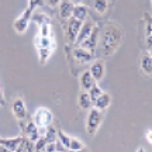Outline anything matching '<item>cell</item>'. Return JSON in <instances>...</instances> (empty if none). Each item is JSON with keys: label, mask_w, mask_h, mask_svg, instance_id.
Wrapping results in <instances>:
<instances>
[{"label": "cell", "mask_w": 152, "mask_h": 152, "mask_svg": "<svg viewBox=\"0 0 152 152\" xmlns=\"http://www.w3.org/2000/svg\"><path fill=\"white\" fill-rule=\"evenodd\" d=\"M27 1H28V7L33 11L35 10L37 7H44V4H45L44 0H27Z\"/></svg>", "instance_id": "obj_27"}, {"label": "cell", "mask_w": 152, "mask_h": 152, "mask_svg": "<svg viewBox=\"0 0 152 152\" xmlns=\"http://www.w3.org/2000/svg\"><path fill=\"white\" fill-rule=\"evenodd\" d=\"M0 106H6V100H4V94H3V92H0Z\"/></svg>", "instance_id": "obj_34"}, {"label": "cell", "mask_w": 152, "mask_h": 152, "mask_svg": "<svg viewBox=\"0 0 152 152\" xmlns=\"http://www.w3.org/2000/svg\"><path fill=\"white\" fill-rule=\"evenodd\" d=\"M45 152H55L56 151V147H55V142H47V145H45Z\"/></svg>", "instance_id": "obj_29"}, {"label": "cell", "mask_w": 152, "mask_h": 152, "mask_svg": "<svg viewBox=\"0 0 152 152\" xmlns=\"http://www.w3.org/2000/svg\"><path fill=\"white\" fill-rule=\"evenodd\" d=\"M71 1L73 3V4H83L86 0H71Z\"/></svg>", "instance_id": "obj_35"}, {"label": "cell", "mask_w": 152, "mask_h": 152, "mask_svg": "<svg viewBox=\"0 0 152 152\" xmlns=\"http://www.w3.org/2000/svg\"><path fill=\"white\" fill-rule=\"evenodd\" d=\"M65 24H64V31H65V35L68 38V41L71 44H75L76 41V37H77V34L80 31V27H82V23L80 20H77L75 17H71V18H68L65 20Z\"/></svg>", "instance_id": "obj_5"}, {"label": "cell", "mask_w": 152, "mask_h": 152, "mask_svg": "<svg viewBox=\"0 0 152 152\" xmlns=\"http://www.w3.org/2000/svg\"><path fill=\"white\" fill-rule=\"evenodd\" d=\"M90 73L94 77L96 82H100L104 77V73H106V64H104L103 59H96L90 66Z\"/></svg>", "instance_id": "obj_11"}, {"label": "cell", "mask_w": 152, "mask_h": 152, "mask_svg": "<svg viewBox=\"0 0 152 152\" xmlns=\"http://www.w3.org/2000/svg\"><path fill=\"white\" fill-rule=\"evenodd\" d=\"M34 11L27 6V9L23 11L20 17H17L13 27H14V31L17 34H24L28 30V26H30V21H31V16H33Z\"/></svg>", "instance_id": "obj_6"}, {"label": "cell", "mask_w": 152, "mask_h": 152, "mask_svg": "<svg viewBox=\"0 0 152 152\" xmlns=\"http://www.w3.org/2000/svg\"><path fill=\"white\" fill-rule=\"evenodd\" d=\"M33 121L37 124L38 128H47L48 125L52 124L54 121V114L47 107H39L37 109V111L34 113Z\"/></svg>", "instance_id": "obj_4"}, {"label": "cell", "mask_w": 152, "mask_h": 152, "mask_svg": "<svg viewBox=\"0 0 152 152\" xmlns=\"http://www.w3.org/2000/svg\"><path fill=\"white\" fill-rule=\"evenodd\" d=\"M99 35H100V28H99V26H96V27L93 28L92 34H90V35L80 44V47L82 48H85V49H87V51H90L92 54H94V52L97 51Z\"/></svg>", "instance_id": "obj_7"}, {"label": "cell", "mask_w": 152, "mask_h": 152, "mask_svg": "<svg viewBox=\"0 0 152 152\" xmlns=\"http://www.w3.org/2000/svg\"><path fill=\"white\" fill-rule=\"evenodd\" d=\"M79 82H80V89L82 90H86V92H89V90L97 83V82L94 80V77L92 76L90 71L83 72L80 75V77H79Z\"/></svg>", "instance_id": "obj_13"}, {"label": "cell", "mask_w": 152, "mask_h": 152, "mask_svg": "<svg viewBox=\"0 0 152 152\" xmlns=\"http://www.w3.org/2000/svg\"><path fill=\"white\" fill-rule=\"evenodd\" d=\"M34 45L37 49H49L54 52L55 48H56V42L52 37H44V35H39L38 34L37 37L34 38Z\"/></svg>", "instance_id": "obj_10"}, {"label": "cell", "mask_w": 152, "mask_h": 152, "mask_svg": "<svg viewBox=\"0 0 152 152\" xmlns=\"http://www.w3.org/2000/svg\"><path fill=\"white\" fill-rule=\"evenodd\" d=\"M73 7H75V4L71 0H62L59 3V17L62 20L71 18L73 14Z\"/></svg>", "instance_id": "obj_12"}, {"label": "cell", "mask_w": 152, "mask_h": 152, "mask_svg": "<svg viewBox=\"0 0 152 152\" xmlns=\"http://www.w3.org/2000/svg\"><path fill=\"white\" fill-rule=\"evenodd\" d=\"M72 17H75V18L80 20V21H85L89 17V7L86 4H75Z\"/></svg>", "instance_id": "obj_18"}, {"label": "cell", "mask_w": 152, "mask_h": 152, "mask_svg": "<svg viewBox=\"0 0 152 152\" xmlns=\"http://www.w3.org/2000/svg\"><path fill=\"white\" fill-rule=\"evenodd\" d=\"M103 123V111L97 110L96 107H92L90 111H89V115H87L86 120V130L89 135L94 137L96 132L99 131L100 125Z\"/></svg>", "instance_id": "obj_3"}, {"label": "cell", "mask_w": 152, "mask_h": 152, "mask_svg": "<svg viewBox=\"0 0 152 152\" xmlns=\"http://www.w3.org/2000/svg\"><path fill=\"white\" fill-rule=\"evenodd\" d=\"M31 20L37 23L38 27H39L41 24H44V23H49V21H51V20H49V17L45 16V14H42V13H35V14H33V16H31Z\"/></svg>", "instance_id": "obj_22"}, {"label": "cell", "mask_w": 152, "mask_h": 152, "mask_svg": "<svg viewBox=\"0 0 152 152\" xmlns=\"http://www.w3.org/2000/svg\"><path fill=\"white\" fill-rule=\"evenodd\" d=\"M58 140H59V141L66 147V149L69 151V145H71V137L68 135V134H65L62 130H58Z\"/></svg>", "instance_id": "obj_24"}, {"label": "cell", "mask_w": 152, "mask_h": 152, "mask_svg": "<svg viewBox=\"0 0 152 152\" xmlns=\"http://www.w3.org/2000/svg\"><path fill=\"white\" fill-rule=\"evenodd\" d=\"M96 27V24L90 20V18H86L85 21L82 23V27H80V31H79V34H77V37H76V41L75 44L76 45H80L85 39H86L90 34H92L93 28Z\"/></svg>", "instance_id": "obj_8"}, {"label": "cell", "mask_w": 152, "mask_h": 152, "mask_svg": "<svg viewBox=\"0 0 152 152\" xmlns=\"http://www.w3.org/2000/svg\"><path fill=\"white\" fill-rule=\"evenodd\" d=\"M110 104H111V96H110V93H104L103 92L97 97V100L93 103V107H96V109L100 110V111H104Z\"/></svg>", "instance_id": "obj_16"}, {"label": "cell", "mask_w": 152, "mask_h": 152, "mask_svg": "<svg viewBox=\"0 0 152 152\" xmlns=\"http://www.w3.org/2000/svg\"><path fill=\"white\" fill-rule=\"evenodd\" d=\"M151 7H152V0H151Z\"/></svg>", "instance_id": "obj_36"}, {"label": "cell", "mask_w": 152, "mask_h": 152, "mask_svg": "<svg viewBox=\"0 0 152 152\" xmlns=\"http://www.w3.org/2000/svg\"><path fill=\"white\" fill-rule=\"evenodd\" d=\"M93 7H94L96 13L104 14L109 9V0H93Z\"/></svg>", "instance_id": "obj_20"}, {"label": "cell", "mask_w": 152, "mask_h": 152, "mask_svg": "<svg viewBox=\"0 0 152 152\" xmlns=\"http://www.w3.org/2000/svg\"><path fill=\"white\" fill-rule=\"evenodd\" d=\"M44 137L47 138V142H55L56 140H58V130H56L52 124L48 125V127L45 128V134H44Z\"/></svg>", "instance_id": "obj_19"}, {"label": "cell", "mask_w": 152, "mask_h": 152, "mask_svg": "<svg viewBox=\"0 0 152 152\" xmlns=\"http://www.w3.org/2000/svg\"><path fill=\"white\" fill-rule=\"evenodd\" d=\"M11 111H13V115L16 117L17 120H24L27 118V107H26V103L21 97H17L13 100L11 103Z\"/></svg>", "instance_id": "obj_9"}, {"label": "cell", "mask_w": 152, "mask_h": 152, "mask_svg": "<svg viewBox=\"0 0 152 152\" xmlns=\"http://www.w3.org/2000/svg\"><path fill=\"white\" fill-rule=\"evenodd\" d=\"M145 138L149 144H152V130H147L145 131Z\"/></svg>", "instance_id": "obj_32"}, {"label": "cell", "mask_w": 152, "mask_h": 152, "mask_svg": "<svg viewBox=\"0 0 152 152\" xmlns=\"http://www.w3.org/2000/svg\"><path fill=\"white\" fill-rule=\"evenodd\" d=\"M45 145H47V138L41 135L37 141L34 142V151H37V152L44 151V149H45Z\"/></svg>", "instance_id": "obj_26"}, {"label": "cell", "mask_w": 152, "mask_h": 152, "mask_svg": "<svg viewBox=\"0 0 152 152\" xmlns=\"http://www.w3.org/2000/svg\"><path fill=\"white\" fill-rule=\"evenodd\" d=\"M0 92H1V87H0Z\"/></svg>", "instance_id": "obj_37"}, {"label": "cell", "mask_w": 152, "mask_h": 152, "mask_svg": "<svg viewBox=\"0 0 152 152\" xmlns=\"http://www.w3.org/2000/svg\"><path fill=\"white\" fill-rule=\"evenodd\" d=\"M121 41H123V30L118 27V24L107 23L103 30H100L97 49L103 56H110L118 49Z\"/></svg>", "instance_id": "obj_1"}, {"label": "cell", "mask_w": 152, "mask_h": 152, "mask_svg": "<svg viewBox=\"0 0 152 152\" xmlns=\"http://www.w3.org/2000/svg\"><path fill=\"white\" fill-rule=\"evenodd\" d=\"M21 140H23V134L18 137H14V138H0V145L7 148L10 152H17Z\"/></svg>", "instance_id": "obj_14"}, {"label": "cell", "mask_w": 152, "mask_h": 152, "mask_svg": "<svg viewBox=\"0 0 152 152\" xmlns=\"http://www.w3.org/2000/svg\"><path fill=\"white\" fill-rule=\"evenodd\" d=\"M87 93H89V96H90V99H92V102L94 103V102L97 100L99 96H100V94L103 93V90H102V89H100V87L97 86V83H96V85H94V86H93L92 89H90V90H89Z\"/></svg>", "instance_id": "obj_25"}, {"label": "cell", "mask_w": 152, "mask_h": 152, "mask_svg": "<svg viewBox=\"0 0 152 152\" xmlns=\"http://www.w3.org/2000/svg\"><path fill=\"white\" fill-rule=\"evenodd\" d=\"M62 0H47V3H48L51 7H56V6H59V3Z\"/></svg>", "instance_id": "obj_31"}, {"label": "cell", "mask_w": 152, "mask_h": 152, "mask_svg": "<svg viewBox=\"0 0 152 152\" xmlns=\"http://www.w3.org/2000/svg\"><path fill=\"white\" fill-rule=\"evenodd\" d=\"M85 149V144L77 140V138H72L71 137V145H69V151H83Z\"/></svg>", "instance_id": "obj_21"}, {"label": "cell", "mask_w": 152, "mask_h": 152, "mask_svg": "<svg viewBox=\"0 0 152 152\" xmlns=\"http://www.w3.org/2000/svg\"><path fill=\"white\" fill-rule=\"evenodd\" d=\"M140 69L145 75H152V56L148 52H142L140 58Z\"/></svg>", "instance_id": "obj_15"}, {"label": "cell", "mask_w": 152, "mask_h": 152, "mask_svg": "<svg viewBox=\"0 0 152 152\" xmlns=\"http://www.w3.org/2000/svg\"><path fill=\"white\" fill-rule=\"evenodd\" d=\"M147 47H148V54L152 56V39L151 38H147Z\"/></svg>", "instance_id": "obj_33"}, {"label": "cell", "mask_w": 152, "mask_h": 152, "mask_svg": "<svg viewBox=\"0 0 152 152\" xmlns=\"http://www.w3.org/2000/svg\"><path fill=\"white\" fill-rule=\"evenodd\" d=\"M145 21H147V38L152 39V17L149 14H145Z\"/></svg>", "instance_id": "obj_28"}, {"label": "cell", "mask_w": 152, "mask_h": 152, "mask_svg": "<svg viewBox=\"0 0 152 152\" xmlns=\"http://www.w3.org/2000/svg\"><path fill=\"white\" fill-rule=\"evenodd\" d=\"M55 147H56V151H61V152L68 151V149H66V147L59 141V140H56V141H55Z\"/></svg>", "instance_id": "obj_30"}, {"label": "cell", "mask_w": 152, "mask_h": 152, "mask_svg": "<svg viewBox=\"0 0 152 152\" xmlns=\"http://www.w3.org/2000/svg\"><path fill=\"white\" fill-rule=\"evenodd\" d=\"M39 35L44 37H52V27H51V21L44 23L39 26Z\"/></svg>", "instance_id": "obj_23"}, {"label": "cell", "mask_w": 152, "mask_h": 152, "mask_svg": "<svg viewBox=\"0 0 152 152\" xmlns=\"http://www.w3.org/2000/svg\"><path fill=\"white\" fill-rule=\"evenodd\" d=\"M77 104H79V107L82 110H90L93 107V102L90 96H89V93L86 90H82L79 93V96H77Z\"/></svg>", "instance_id": "obj_17"}, {"label": "cell", "mask_w": 152, "mask_h": 152, "mask_svg": "<svg viewBox=\"0 0 152 152\" xmlns=\"http://www.w3.org/2000/svg\"><path fill=\"white\" fill-rule=\"evenodd\" d=\"M66 48H68V58H69V61H75L76 64H79V65L89 64L94 58V54H92L90 51H87L85 48H82L80 45L75 44V48H71V47H66Z\"/></svg>", "instance_id": "obj_2"}]
</instances>
